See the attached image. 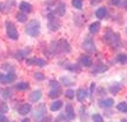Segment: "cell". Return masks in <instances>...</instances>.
I'll use <instances>...</instances> for the list:
<instances>
[{
	"instance_id": "e575fe53",
	"label": "cell",
	"mask_w": 127,
	"mask_h": 122,
	"mask_svg": "<svg viewBox=\"0 0 127 122\" xmlns=\"http://www.w3.org/2000/svg\"><path fill=\"white\" fill-rule=\"evenodd\" d=\"M61 81H62L64 84H66V85H70V84H71L70 79H69V78H66V76H62V78H61Z\"/></svg>"
},
{
	"instance_id": "6da1fadb",
	"label": "cell",
	"mask_w": 127,
	"mask_h": 122,
	"mask_svg": "<svg viewBox=\"0 0 127 122\" xmlns=\"http://www.w3.org/2000/svg\"><path fill=\"white\" fill-rule=\"evenodd\" d=\"M39 29H41V24L38 20H31V22L26 26V32L28 36L31 37H36L39 33Z\"/></svg>"
},
{
	"instance_id": "2e32d148",
	"label": "cell",
	"mask_w": 127,
	"mask_h": 122,
	"mask_svg": "<svg viewBox=\"0 0 127 122\" xmlns=\"http://www.w3.org/2000/svg\"><path fill=\"white\" fill-rule=\"evenodd\" d=\"M80 64L84 66H92V60L89 56H81L80 57Z\"/></svg>"
},
{
	"instance_id": "7a4b0ae2",
	"label": "cell",
	"mask_w": 127,
	"mask_h": 122,
	"mask_svg": "<svg viewBox=\"0 0 127 122\" xmlns=\"http://www.w3.org/2000/svg\"><path fill=\"white\" fill-rule=\"evenodd\" d=\"M104 39H105V42L109 43L113 47H117L120 45V36L117 33H113L112 30H109V29L107 30V33H105Z\"/></svg>"
},
{
	"instance_id": "f6af8a7d",
	"label": "cell",
	"mask_w": 127,
	"mask_h": 122,
	"mask_svg": "<svg viewBox=\"0 0 127 122\" xmlns=\"http://www.w3.org/2000/svg\"><path fill=\"white\" fill-rule=\"evenodd\" d=\"M126 33H127V27H126Z\"/></svg>"
},
{
	"instance_id": "d4e9b609",
	"label": "cell",
	"mask_w": 127,
	"mask_h": 122,
	"mask_svg": "<svg viewBox=\"0 0 127 122\" xmlns=\"http://www.w3.org/2000/svg\"><path fill=\"white\" fill-rule=\"evenodd\" d=\"M17 19H18V22H26L27 20V15H26V13H23V12H20V13H18L17 14Z\"/></svg>"
},
{
	"instance_id": "1f68e13d",
	"label": "cell",
	"mask_w": 127,
	"mask_h": 122,
	"mask_svg": "<svg viewBox=\"0 0 127 122\" xmlns=\"http://www.w3.org/2000/svg\"><path fill=\"white\" fill-rule=\"evenodd\" d=\"M6 112H8V106L5 103H0V113L4 115V113H6Z\"/></svg>"
},
{
	"instance_id": "52a82bcc",
	"label": "cell",
	"mask_w": 127,
	"mask_h": 122,
	"mask_svg": "<svg viewBox=\"0 0 127 122\" xmlns=\"http://www.w3.org/2000/svg\"><path fill=\"white\" fill-rule=\"evenodd\" d=\"M59 27H60L59 20L56 18H50V20H48V28H50V30L55 32V30L59 29Z\"/></svg>"
},
{
	"instance_id": "d590c367",
	"label": "cell",
	"mask_w": 127,
	"mask_h": 122,
	"mask_svg": "<svg viewBox=\"0 0 127 122\" xmlns=\"http://www.w3.org/2000/svg\"><path fill=\"white\" fill-rule=\"evenodd\" d=\"M50 85H51V88H55V89H59L60 88V84L57 83V81H55V80H52L51 83H50Z\"/></svg>"
},
{
	"instance_id": "74e56055",
	"label": "cell",
	"mask_w": 127,
	"mask_h": 122,
	"mask_svg": "<svg viewBox=\"0 0 127 122\" xmlns=\"http://www.w3.org/2000/svg\"><path fill=\"white\" fill-rule=\"evenodd\" d=\"M109 4H111V5H117V6H120L121 0H109Z\"/></svg>"
},
{
	"instance_id": "9c48e42d",
	"label": "cell",
	"mask_w": 127,
	"mask_h": 122,
	"mask_svg": "<svg viewBox=\"0 0 127 122\" xmlns=\"http://www.w3.org/2000/svg\"><path fill=\"white\" fill-rule=\"evenodd\" d=\"M45 112H46V109H45V104H42L41 107H38V109H37V112L34 113V118L37 120V121H39L42 117L45 116Z\"/></svg>"
},
{
	"instance_id": "44dd1931",
	"label": "cell",
	"mask_w": 127,
	"mask_h": 122,
	"mask_svg": "<svg viewBox=\"0 0 127 122\" xmlns=\"http://www.w3.org/2000/svg\"><path fill=\"white\" fill-rule=\"evenodd\" d=\"M116 60H117L120 64H127V55L126 54H120L117 57H116Z\"/></svg>"
},
{
	"instance_id": "484cf974",
	"label": "cell",
	"mask_w": 127,
	"mask_h": 122,
	"mask_svg": "<svg viewBox=\"0 0 127 122\" xmlns=\"http://www.w3.org/2000/svg\"><path fill=\"white\" fill-rule=\"evenodd\" d=\"M111 93H113V94H116V93H118L120 92V89H121V85L120 84H113V85H111Z\"/></svg>"
},
{
	"instance_id": "ee69618b",
	"label": "cell",
	"mask_w": 127,
	"mask_h": 122,
	"mask_svg": "<svg viewBox=\"0 0 127 122\" xmlns=\"http://www.w3.org/2000/svg\"><path fill=\"white\" fill-rule=\"evenodd\" d=\"M22 122H31V121H29V120H28V118H24V120H23V121H22Z\"/></svg>"
},
{
	"instance_id": "ffe728a7",
	"label": "cell",
	"mask_w": 127,
	"mask_h": 122,
	"mask_svg": "<svg viewBox=\"0 0 127 122\" xmlns=\"http://www.w3.org/2000/svg\"><path fill=\"white\" fill-rule=\"evenodd\" d=\"M28 54H29V50L26 48V50H22V51H19V52H17V54H15V57H17V59H23V57H26Z\"/></svg>"
},
{
	"instance_id": "3957f363",
	"label": "cell",
	"mask_w": 127,
	"mask_h": 122,
	"mask_svg": "<svg viewBox=\"0 0 127 122\" xmlns=\"http://www.w3.org/2000/svg\"><path fill=\"white\" fill-rule=\"evenodd\" d=\"M5 27H6V33L8 36L12 38V39H18V30L15 28V26L12 23V22H8L5 23Z\"/></svg>"
},
{
	"instance_id": "f1b7e54d",
	"label": "cell",
	"mask_w": 127,
	"mask_h": 122,
	"mask_svg": "<svg viewBox=\"0 0 127 122\" xmlns=\"http://www.w3.org/2000/svg\"><path fill=\"white\" fill-rule=\"evenodd\" d=\"M72 5L76 9H81L83 8V0H72Z\"/></svg>"
},
{
	"instance_id": "8fae6325",
	"label": "cell",
	"mask_w": 127,
	"mask_h": 122,
	"mask_svg": "<svg viewBox=\"0 0 127 122\" xmlns=\"http://www.w3.org/2000/svg\"><path fill=\"white\" fill-rule=\"evenodd\" d=\"M76 98L79 102H83L84 99L87 98V90L84 89V88H80L78 92H76Z\"/></svg>"
},
{
	"instance_id": "7dc6e473",
	"label": "cell",
	"mask_w": 127,
	"mask_h": 122,
	"mask_svg": "<svg viewBox=\"0 0 127 122\" xmlns=\"http://www.w3.org/2000/svg\"><path fill=\"white\" fill-rule=\"evenodd\" d=\"M126 122H127V120H126Z\"/></svg>"
},
{
	"instance_id": "30bf717a",
	"label": "cell",
	"mask_w": 127,
	"mask_h": 122,
	"mask_svg": "<svg viewBox=\"0 0 127 122\" xmlns=\"http://www.w3.org/2000/svg\"><path fill=\"white\" fill-rule=\"evenodd\" d=\"M105 15H107V8H104V6L98 8L97 12H95V17H97L98 19H103Z\"/></svg>"
},
{
	"instance_id": "e0dca14e",
	"label": "cell",
	"mask_w": 127,
	"mask_h": 122,
	"mask_svg": "<svg viewBox=\"0 0 127 122\" xmlns=\"http://www.w3.org/2000/svg\"><path fill=\"white\" fill-rule=\"evenodd\" d=\"M100 28V23L99 22H95V23H92L89 26V30H90V33H97L98 30Z\"/></svg>"
},
{
	"instance_id": "9a60e30c",
	"label": "cell",
	"mask_w": 127,
	"mask_h": 122,
	"mask_svg": "<svg viewBox=\"0 0 127 122\" xmlns=\"http://www.w3.org/2000/svg\"><path fill=\"white\" fill-rule=\"evenodd\" d=\"M55 13L57 14V15H64L65 14V4L64 3H60L57 6H56V9H55Z\"/></svg>"
},
{
	"instance_id": "d6986e66",
	"label": "cell",
	"mask_w": 127,
	"mask_h": 122,
	"mask_svg": "<svg viewBox=\"0 0 127 122\" xmlns=\"http://www.w3.org/2000/svg\"><path fill=\"white\" fill-rule=\"evenodd\" d=\"M62 107V102L61 100H55L51 103V111H59Z\"/></svg>"
},
{
	"instance_id": "b9f144b4",
	"label": "cell",
	"mask_w": 127,
	"mask_h": 122,
	"mask_svg": "<svg viewBox=\"0 0 127 122\" xmlns=\"http://www.w3.org/2000/svg\"><path fill=\"white\" fill-rule=\"evenodd\" d=\"M102 0H90V4L92 5H95V4H98V3H100Z\"/></svg>"
},
{
	"instance_id": "7402d4cb",
	"label": "cell",
	"mask_w": 127,
	"mask_h": 122,
	"mask_svg": "<svg viewBox=\"0 0 127 122\" xmlns=\"http://www.w3.org/2000/svg\"><path fill=\"white\" fill-rule=\"evenodd\" d=\"M61 94V92H60V88L59 89H51V92H50V93H48V95L51 97V98H57L59 95Z\"/></svg>"
},
{
	"instance_id": "7bdbcfd3",
	"label": "cell",
	"mask_w": 127,
	"mask_h": 122,
	"mask_svg": "<svg viewBox=\"0 0 127 122\" xmlns=\"http://www.w3.org/2000/svg\"><path fill=\"white\" fill-rule=\"evenodd\" d=\"M42 122H51V118H45Z\"/></svg>"
},
{
	"instance_id": "4316f807",
	"label": "cell",
	"mask_w": 127,
	"mask_h": 122,
	"mask_svg": "<svg viewBox=\"0 0 127 122\" xmlns=\"http://www.w3.org/2000/svg\"><path fill=\"white\" fill-rule=\"evenodd\" d=\"M13 4H14V1H13V0H12V1H8V3H6L4 6H1V10H3L4 13H6L8 10H9V8H12V6H13Z\"/></svg>"
},
{
	"instance_id": "cb8c5ba5",
	"label": "cell",
	"mask_w": 127,
	"mask_h": 122,
	"mask_svg": "<svg viewBox=\"0 0 127 122\" xmlns=\"http://www.w3.org/2000/svg\"><path fill=\"white\" fill-rule=\"evenodd\" d=\"M117 109L120 112H123V113H127V103L126 102H122V103H120L117 106Z\"/></svg>"
},
{
	"instance_id": "f546056e",
	"label": "cell",
	"mask_w": 127,
	"mask_h": 122,
	"mask_svg": "<svg viewBox=\"0 0 127 122\" xmlns=\"http://www.w3.org/2000/svg\"><path fill=\"white\" fill-rule=\"evenodd\" d=\"M65 95H66V98L72 99V98H74V95H75V92H74L72 89H67V90L65 92Z\"/></svg>"
},
{
	"instance_id": "603a6c76",
	"label": "cell",
	"mask_w": 127,
	"mask_h": 122,
	"mask_svg": "<svg viewBox=\"0 0 127 122\" xmlns=\"http://www.w3.org/2000/svg\"><path fill=\"white\" fill-rule=\"evenodd\" d=\"M107 66L105 65H98L97 67H94V70H93V73H104V71H107Z\"/></svg>"
},
{
	"instance_id": "4dcf8cb0",
	"label": "cell",
	"mask_w": 127,
	"mask_h": 122,
	"mask_svg": "<svg viewBox=\"0 0 127 122\" xmlns=\"http://www.w3.org/2000/svg\"><path fill=\"white\" fill-rule=\"evenodd\" d=\"M29 88V85L27 84V83H19L18 85H17V89L18 90H27Z\"/></svg>"
},
{
	"instance_id": "d6a6232c",
	"label": "cell",
	"mask_w": 127,
	"mask_h": 122,
	"mask_svg": "<svg viewBox=\"0 0 127 122\" xmlns=\"http://www.w3.org/2000/svg\"><path fill=\"white\" fill-rule=\"evenodd\" d=\"M92 120H93L94 122H103V117H102L100 115H93V116H92Z\"/></svg>"
},
{
	"instance_id": "ba28073f",
	"label": "cell",
	"mask_w": 127,
	"mask_h": 122,
	"mask_svg": "<svg viewBox=\"0 0 127 122\" xmlns=\"http://www.w3.org/2000/svg\"><path fill=\"white\" fill-rule=\"evenodd\" d=\"M31 104H22L19 108H18V112H19V115H23V116H26V115H28L29 112H31Z\"/></svg>"
},
{
	"instance_id": "5bb4252c",
	"label": "cell",
	"mask_w": 127,
	"mask_h": 122,
	"mask_svg": "<svg viewBox=\"0 0 127 122\" xmlns=\"http://www.w3.org/2000/svg\"><path fill=\"white\" fill-rule=\"evenodd\" d=\"M113 103H114V100H113V99H111V98H108V99L100 100V102H99V106H100V107H103V108H108V107H112V106H113Z\"/></svg>"
},
{
	"instance_id": "8992f818",
	"label": "cell",
	"mask_w": 127,
	"mask_h": 122,
	"mask_svg": "<svg viewBox=\"0 0 127 122\" xmlns=\"http://www.w3.org/2000/svg\"><path fill=\"white\" fill-rule=\"evenodd\" d=\"M28 65H37V66H46V61L43 59H28L27 60Z\"/></svg>"
},
{
	"instance_id": "bcb514c9",
	"label": "cell",
	"mask_w": 127,
	"mask_h": 122,
	"mask_svg": "<svg viewBox=\"0 0 127 122\" xmlns=\"http://www.w3.org/2000/svg\"><path fill=\"white\" fill-rule=\"evenodd\" d=\"M0 10H1V5H0Z\"/></svg>"
},
{
	"instance_id": "5b68a950",
	"label": "cell",
	"mask_w": 127,
	"mask_h": 122,
	"mask_svg": "<svg viewBox=\"0 0 127 122\" xmlns=\"http://www.w3.org/2000/svg\"><path fill=\"white\" fill-rule=\"evenodd\" d=\"M83 48L85 50V51H88V52H95V45L93 42V39L87 38L83 42Z\"/></svg>"
},
{
	"instance_id": "ab89813d",
	"label": "cell",
	"mask_w": 127,
	"mask_h": 122,
	"mask_svg": "<svg viewBox=\"0 0 127 122\" xmlns=\"http://www.w3.org/2000/svg\"><path fill=\"white\" fill-rule=\"evenodd\" d=\"M56 122H65V117H64V116H59L56 118Z\"/></svg>"
},
{
	"instance_id": "83f0119b",
	"label": "cell",
	"mask_w": 127,
	"mask_h": 122,
	"mask_svg": "<svg viewBox=\"0 0 127 122\" xmlns=\"http://www.w3.org/2000/svg\"><path fill=\"white\" fill-rule=\"evenodd\" d=\"M12 94H13V93H12V89H9V88L3 90V95H4L5 99H9L10 97H12Z\"/></svg>"
},
{
	"instance_id": "f35d334b",
	"label": "cell",
	"mask_w": 127,
	"mask_h": 122,
	"mask_svg": "<svg viewBox=\"0 0 127 122\" xmlns=\"http://www.w3.org/2000/svg\"><path fill=\"white\" fill-rule=\"evenodd\" d=\"M120 6H122V8L127 9V0H121V4H120Z\"/></svg>"
},
{
	"instance_id": "277c9868",
	"label": "cell",
	"mask_w": 127,
	"mask_h": 122,
	"mask_svg": "<svg viewBox=\"0 0 127 122\" xmlns=\"http://www.w3.org/2000/svg\"><path fill=\"white\" fill-rule=\"evenodd\" d=\"M15 80V74L14 71H10L9 74H0V83L1 84H9V83H13Z\"/></svg>"
},
{
	"instance_id": "836d02e7",
	"label": "cell",
	"mask_w": 127,
	"mask_h": 122,
	"mask_svg": "<svg viewBox=\"0 0 127 122\" xmlns=\"http://www.w3.org/2000/svg\"><path fill=\"white\" fill-rule=\"evenodd\" d=\"M67 69L74 70V71H76V73H78V71L80 70V66H79V65H69V66H67Z\"/></svg>"
},
{
	"instance_id": "4fadbf2b",
	"label": "cell",
	"mask_w": 127,
	"mask_h": 122,
	"mask_svg": "<svg viewBox=\"0 0 127 122\" xmlns=\"http://www.w3.org/2000/svg\"><path fill=\"white\" fill-rule=\"evenodd\" d=\"M19 8H20V12H23V13H29V12H32V5L28 4V3H26V1L20 3Z\"/></svg>"
},
{
	"instance_id": "7c38bea8",
	"label": "cell",
	"mask_w": 127,
	"mask_h": 122,
	"mask_svg": "<svg viewBox=\"0 0 127 122\" xmlns=\"http://www.w3.org/2000/svg\"><path fill=\"white\" fill-rule=\"evenodd\" d=\"M41 95H42L41 90H34V92H32V93H31L29 99H31V102H38L41 99Z\"/></svg>"
},
{
	"instance_id": "60d3db41",
	"label": "cell",
	"mask_w": 127,
	"mask_h": 122,
	"mask_svg": "<svg viewBox=\"0 0 127 122\" xmlns=\"http://www.w3.org/2000/svg\"><path fill=\"white\" fill-rule=\"evenodd\" d=\"M8 120H6V117L4 116V115H1V113H0V122H6Z\"/></svg>"
},
{
	"instance_id": "8d00e7d4",
	"label": "cell",
	"mask_w": 127,
	"mask_h": 122,
	"mask_svg": "<svg viewBox=\"0 0 127 122\" xmlns=\"http://www.w3.org/2000/svg\"><path fill=\"white\" fill-rule=\"evenodd\" d=\"M34 78H36L37 80H43V79H45V75L41 74V73H36V74H34Z\"/></svg>"
},
{
	"instance_id": "ac0fdd59",
	"label": "cell",
	"mask_w": 127,
	"mask_h": 122,
	"mask_svg": "<svg viewBox=\"0 0 127 122\" xmlns=\"http://www.w3.org/2000/svg\"><path fill=\"white\" fill-rule=\"evenodd\" d=\"M66 116H67V120H74L75 118V113H74V108L71 106H67L66 107Z\"/></svg>"
}]
</instances>
